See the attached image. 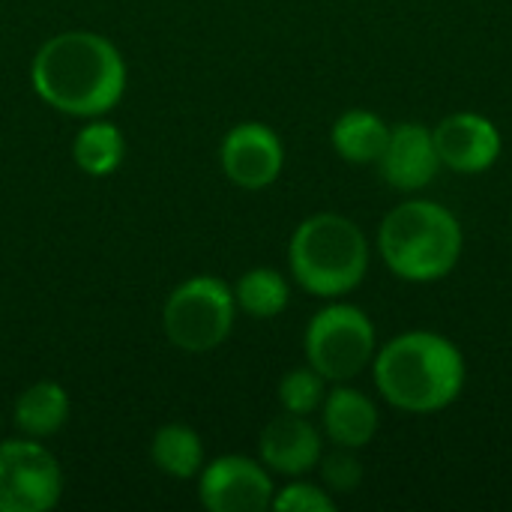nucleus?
Masks as SVG:
<instances>
[{
  "mask_svg": "<svg viewBox=\"0 0 512 512\" xmlns=\"http://www.w3.org/2000/svg\"><path fill=\"white\" fill-rule=\"evenodd\" d=\"M36 96L69 117H102L126 93L120 48L93 30H66L39 45L30 63Z\"/></svg>",
  "mask_w": 512,
  "mask_h": 512,
  "instance_id": "1",
  "label": "nucleus"
},
{
  "mask_svg": "<svg viewBox=\"0 0 512 512\" xmlns=\"http://www.w3.org/2000/svg\"><path fill=\"white\" fill-rule=\"evenodd\" d=\"M378 393L399 411L435 414L465 390V357L441 333L411 330L390 339L372 360Z\"/></svg>",
  "mask_w": 512,
  "mask_h": 512,
  "instance_id": "2",
  "label": "nucleus"
},
{
  "mask_svg": "<svg viewBox=\"0 0 512 512\" xmlns=\"http://www.w3.org/2000/svg\"><path fill=\"white\" fill-rule=\"evenodd\" d=\"M462 225L435 201H405L387 213L378 231V249L390 273L405 282H438L462 258Z\"/></svg>",
  "mask_w": 512,
  "mask_h": 512,
  "instance_id": "3",
  "label": "nucleus"
},
{
  "mask_svg": "<svg viewBox=\"0 0 512 512\" xmlns=\"http://www.w3.org/2000/svg\"><path fill=\"white\" fill-rule=\"evenodd\" d=\"M288 264L303 291L315 297H342L363 282L369 270V243L348 216L315 213L291 234Z\"/></svg>",
  "mask_w": 512,
  "mask_h": 512,
  "instance_id": "4",
  "label": "nucleus"
},
{
  "mask_svg": "<svg viewBox=\"0 0 512 512\" xmlns=\"http://www.w3.org/2000/svg\"><path fill=\"white\" fill-rule=\"evenodd\" d=\"M234 315L237 300L222 279L192 276L168 294L162 330L174 348L186 354H207L231 336Z\"/></svg>",
  "mask_w": 512,
  "mask_h": 512,
  "instance_id": "5",
  "label": "nucleus"
},
{
  "mask_svg": "<svg viewBox=\"0 0 512 512\" xmlns=\"http://www.w3.org/2000/svg\"><path fill=\"white\" fill-rule=\"evenodd\" d=\"M306 360L324 375V381H351L357 378L378 351L375 327L369 315L351 303L324 306L306 327Z\"/></svg>",
  "mask_w": 512,
  "mask_h": 512,
  "instance_id": "6",
  "label": "nucleus"
},
{
  "mask_svg": "<svg viewBox=\"0 0 512 512\" xmlns=\"http://www.w3.org/2000/svg\"><path fill=\"white\" fill-rule=\"evenodd\" d=\"M63 471L36 441L0 444V512H48L60 504Z\"/></svg>",
  "mask_w": 512,
  "mask_h": 512,
  "instance_id": "7",
  "label": "nucleus"
},
{
  "mask_svg": "<svg viewBox=\"0 0 512 512\" xmlns=\"http://www.w3.org/2000/svg\"><path fill=\"white\" fill-rule=\"evenodd\" d=\"M273 495V480L255 459L219 456L201 468L198 498L210 512H264Z\"/></svg>",
  "mask_w": 512,
  "mask_h": 512,
  "instance_id": "8",
  "label": "nucleus"
},
{
  "mask_svg": "<svg viewBox=\"0 0 512 512\" xmlns=\"http://www.w3.org/2000/svg\"><path fill=\"white\" fill-rule=\"evenodd\" d=\"M219 159L225 177L234 186L255 192L276 183L285 165V147L267 123L249 120V123H237L225 135Z\"/></svg>",
  "mask_w": 512,
  "mask_h": 512,
  "instance_id": "9",
  "label": "nucleus"
},
{
  "mask_svg": "<svg viewBox=\"0 0 512 512\" xmlns=\"http://www.w3.org/2000/svg\"><path fill=\"white\" fill-rule=\"evenodd\" d=\"M435 150L441 165H447L456 174H480L489 171L501 156V132L498 126L474 111H459L444 117L435 129Z\"/></svg>",
  "mask_w": 512,
  "mask_h": 512,
  "instance_id": "10",
  "label": "nucleus"
},
{
  "mask_svg": "<svg viewBox=\"0 0 512 512\" xmlns=\"http://www.w3.org/2000/svg\"><path fill=\"white\" fill-rule=\"evenodd\" d=\"M378 165L387 186L399 192L426 189L441 168L432 129H426L423 123H399L396 129H390V141Z\"/></svg>",
  "mask_w": 512,
  "mask_h": 512,
  "instance_id": "11",
  "label": "nucleus"
},
{
  "mask_svg": "<svg viewBox=\"0 0 512 512\" xmlns=\"http://www.w3.org/2000/svg\"><path fill=\"white\" fill-rule=\"evenodd\" d=\"M258 450L270 471L282 477H303L321 462V435L303 414L285 411L264 426Z\"/></svg>",
  "mask_w": 512,
  "mask_h": 512,
  "instance_id": "12",
  "label": "nucleus"
},
{
  "mask_svg": "<svg viewBox=\"0 0 512 512\" xmlns=\"http://www.w3.org/2000/svg\"><path fill=\"white\" fill-rule=\"evenodd\" d=\"M324 432L336 447L360 450L378 432V408L375 402L351 387H336L324 396Z\"/></svg>",
  "mask_w": 512,
  "mask_h": 512,
  "instance_id": "13",
  "label": "nucleus"
},
{
  "mask_svg": "<svg viewBox=\"0 0 512 512\" xmlns=\"http://www.w3.org/2000/svg\"><path fill=\"white\" fill-rule=\"evenodd\" d=\"M330 138H333L336 153L345 162L369 165V162L381 159V153L390 141V126L366 108H351L333 123Z\"/></svg>",
  "mask_w": 512,
  "mask_h": 512,
  "instance_id": "14",
  "label": "nucleus"
},
{
  "mask_svg": "<svg viewBox=\"0 0 512 512\" xmlns=\"http://www.w3.org/2000/svg\"><path fill=\"white\" fill-rule=\"evenodd\" d=\"M69 420V393L57 381H39L15 399V426L30 438H48Z\"/></svg>",
  "mask_w": 512,
  "mask_h": 512,
  "instance_id": "15",
  "label": "nucleus"
},
{
  "mask_svg": "<svg viewBox=\"0 0 512 512\" xmlns=\"http://www.w3.org/2000/svg\"><path fill=\"white\" fill-rule=\"evenodd\" d=\"M150 459L153 465L174 477V480H192L204 468V444L198 432H192L183 423L162 426L150 441Z\"/></svg>",
  "mask_w": 512,
  "mask_h": 512,
  "instance_id": "16",
  "label": "nucleus"
},
{
  "mask_svg": "<svg viewBox=\"0 0 512 512\" xmlns=\"http://www.w3.org/2000/svg\"><path fill=\"white\" fill-rule=\"evenodd\" d=\"M72 156H75V165L84 174L108 177L111 171L120 168V162L126 156L123 132L114 123L93 117L84 129H78V135L72 141Z\"/></svg>",
  "mask_w": 512,
  "mask_h": 512,
  "instance_id": "17",
  "label": "nucleus"
},
{
  "mask_svg": "<svg viewBox=\"0 0 512 512\" xmlns=\"http://www.w3.org/2000/svg\"><path fill=\"white\" fill-rule=\"evenodd\" d=\"M234 300L252 318H276L279 312H285L291 291L279 270L255 267V270L243 273L240 282L234 285Z\"/></svg>",
  "mask_w": 512,
  "mask_h": 512,
  "instance_id": "18",
  "label": "nucleus"
},
{
  "mask_svg": "<svg viewBox=\"0 0 512 512\" xmlns=\"http://www.w3.org/2000/svg\"><path fill=\"white\" fill-rule=\"evenodd\" d=\"M327 390H324V375H318L312 366L306 369H291L282 381H279V402L285 411L291 414H312L321 408Z\"/></svg>",
  "mask_w": 512,
  "mask_h": 512,
  "instance_id": "19",
  "label": "nucleus"
},
{
  "mask_svg": "<svg viewBox=\"0 0 512 512\" xmlns=\"http://www.w3.org/2000/svg\"><path fill=\"white\" fill-rule=\"evenodd\" d=\"M318 465H321V477H324V483H327L330 492L348 495V492H354V489L360 486V480H363V465H360V459L354 456V450H348V447H339L336 453L324 456Z\"/></svg>",
  "mask_w": 512,
  "mask_h": 512,
  "instance_id": "20",
  "label": "nucleus"
},
{
  "mask_svg": "<svg viewBox=\"0 0 512 512\" xmlns=\"http://www.w3.org/2000/svg\"><path fill=\"white\" fill-rule=\"evenodd\" d=\"M270 507L279 512H333L336 501L330 498L327 489H318L312 483H291L273 495Z\"/></svg>",
  "mask_w": 512,
  "mask_h": 512,
  "instance_id": "21",
  "label": "nucleus"
}]
</instances>
